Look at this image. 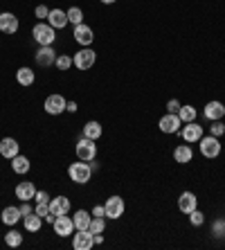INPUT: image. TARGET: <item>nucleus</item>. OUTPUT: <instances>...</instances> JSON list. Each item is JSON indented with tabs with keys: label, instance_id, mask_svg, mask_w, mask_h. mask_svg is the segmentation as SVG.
<instances>
[{
	"label": "nucleus",
	"instance_id": "4c0bfd02",
	"mask_svg": "<svg viewBox=\"0 0 225 250\" xmlns=\"http://www.w3.org/2000/svg\"><path fill=\"white\" fill-rule=\"evenodd\" d=\"M18 208H20V214H23V216H27V214H32V212H34V208L29 205V201H20V205H18Z\"/></svg>",
	"mask_w": 225,
	"mask_h": 250
},
{
	"label": "nucleus",
	"instance_id": "c03bdc74",
	"mask_svg": "<svg viewBox=\"0 0 225 250\" xmlns=\"http://www.w3.org/2000/svg\"><path fill=\"white\" fill-rule=\"evenodd\" d=\"M95 244H104V237H102V232H99V234H95Z\"/></svg>",
	"mask_w": 225,
	"mask_h": 250
},
{
	"label": "nucleus",
	"instance_id": "f03ea898",
	"mask_svg": "<svg viewBox=\"0 0 225 250\" xmlns=\"http://www.w3.org/2000/svg\"><path fill=\"white\" fill-rule=\"evenodd\" d=\"M32 36H34V41L39 43V45H52L54 39H57V29L52 27L50 23H36L34 27H32Z\"/></svg>",
	"mask_w": 225,
	"mask_h": 250
},
{
	"label": "nucleus",
	"instance_id": "ea45409f",
	"mask_svg": "<svg viewBox=\"0 0 225 250\" xmlns=\"http://www.w3.org/2000/svg\"><path fill=\"white\" fill-rule=\"evenodd\" d=\"M34 212H36V214H39V216H43V219H45V216H47V212H50V208H47V205H43V203H36Z\"/></svg>",
	"mask_w": 225,
	"mask_h": 250
},
{
	"label": "nucleus",
	"instance_id": "f3484780",
	"mask_svg": "<svg viewBox=\"0 0 225 250\" xmlns=\"http://www.w3.org/2000/svg\"><path fill=\"white\" fill-rule=\"evenodd\" d=\"M203 115L207 117L209 122H214V120H223V115H225V106H223V102H207L205 104V108H203Z\"/></svg>",
	"mask_w": 225,
	"mask_h": 250
},
{
	"label": "nucleus",
	"instance_id": "bb28decb",
	"mask_svg": "<svg viewBox=\"0 0 225 250\" xmlns=\"http://www.w3.org/2000/svg\"><path fill=\"white\" fill-rule=\"evenodd\" d=\"M16 82L20 83V86H32V83L36 82V75L32 68H18L16 70Z\"/></svg>",
	"mask_w": 225,
	"mask_h": 250
},
{
	"label": "nucleus",
	"instance_id": "7c9ffc66",
	"mask_svg": "<svg viewBox=\"0 0 225 250\" xmlns=\"http://www.w3.org/2000/svg\"><path fill=\"white\" fill-rule=\"evenodd\" d=\"M54 65H57L61 72H68V70L72 68V57H68V54H57V61H54Z\"/></svg>",
	"mask_w": 225,
	"mask_h": 250
},
{
	"label": "nucleus",
	"instance_id": "58836bf2",
	"mask_svg": "<svg viewBox=\"0 0 225 250\" xmlns=\"http://www.w3.org/2000/svg\"><path fill=\"white\" fill-rule=\"evenodd\" d=\"M180 102L178 99H169V104H167V113H178V108H180Z\"/></svg>",
	"mask_w": 225,
	"mask_h": 250
},
{
	"label": "nucleus",
	"instance_id": "aec40b11",
	"mask_svg": "<svg viewBox=\"0 0 225 250\" xmlns=\"http://www.w3.org/2000/svg\"><path fill=\"white\" fill-rule=\"evenodd\" d=\"M34 194H36V187L32 181H23L16 185V198L18 201H34Z\"/></svg>",
	"mask_w": 225,
	"mask_h": 250
},
{
	"label": "nucleus",
	"instance_id": "79ce46f5",
	"mask_svg": "<svg viewBox=\"0 0 225 250\" xmlns=\"http://www.w3.org/2000/svg\"><path fill=\"white\" fill-rule=\"evenodd\" d=\"M77 108H79V106H77V102H68V106H65V111H68V113H77Z\"/></svg>",
	"mask_w": 225,
	"mask_h": 250
},
{
	"label": "nucleus",
	"instance_id": "c9c22d12",
	"mask_svg": "<svg viewBox=\"0 0 225 250\" xmlns=\"http://www.w3.org/2000/svg\"><path fill=\"white\" fill-rule=\"evenodd\" d=\"M50 198H52V196H50L47 192H43V189L34 194V201H36V203H43V205H50Z\"/></svg>",
	"mask_w": 225,
	"mask_h": 250
},
{
	"label": "nucleus",
	"instance_id": "f8f14e48",
	"mask_svg": "<svg viewBox=\"0 0 225 250\" xmlns=\"http://www.w3.org/2000/svg\"><path fill=\"white\" fill-rule=\"evenodd\" d=\"M54 228V234H59V237H70V234L75 232V221H72V216H57V221L52 223Z\"/></svg>",
	"mask_w": 225,
	"mask_h": 250
},
{
	"label": "nucleus",
	"instance_id": "72a5a7b5",
	"mask_svg": "<svg viewBox=\"0 0 225 250\" xmlns=\"http://www.w3.org/2000/svg\"><path fill=\"white\" fill-rule=\"evenodd\" d=\"M212 234H214L216 239L225 237V219H219V221L212 223Z\"/></svg>",
	"mask_w": 225,
	"mask_h": 250
},
{
	"label": "nucleus",
	"instance_id": "b1692460",
	"mask_svg": "<svg viewBox=\"0 0 225 250\" xmlns=\"http://www.w3.org/2000/svg\"><path fill=\"white\" fill-rule=\"evenodd\" d=\"M102 131H104V128H102V124L99 122H86L83 124V131H81V135H83V138H88V140H95V142H97L99 138H102Z\"/></svg>",
	"mask_w": 225,
	"mask_h": 250
},
{
	"label": "nucleus",
	"instance_id": "5701e85b",
	"mask_svg": "<svg viewBox=\"0 0 225 250\" xmlns=\"http://www.w3.org/2000/svg\"><path fill=\"white\" fill-rule=\"evenodd\" d=\"M72 221H75V230H88V226L93 221V214L86 212V209H77L75 216H72Z\"/></svg>",
	"mask_w": 225,
	"mask_h": 250
},
{
	"label": "nucleus",
	"instance_id": "e433bc0d",
	"mask_svg": "<svg viewBox=\"0 0 225 250\" xmlns=\"http://www.w3.org/2000/svg\"><path fill=\"white\" fill-rule=\"evenodd\" d=\"M34 14H36V18H41V21H47V16H50V9H47L45 5H39L34 9Z\"/></svg>",
	"mask_w": 225,
	"mask_h": 250
},
{
	"label": "nucleus",
	"instance_id": "a211bd4d",
	"mask_svg": "<svg viewBox=\"0 0 225 250\" xmlns=\"http://www.w3.org/2000/svg\"><path fill=\"white\" fill-rule=\"evenodd\" d=\"M50 212L54 216H61V214H68L70 212V198L68 196H57V198H50Z\"/></svg>",
	"mask_w": 225,
	"mask_h": 250
},
{
	"label": "nucleus",
	"instance_id": "6ab92c4d",
	"mask_svg": "<svg viewBox=\"0 0 225 250\" xmlns=\"http://www.w3.org/2000/svg\"><path fill=\"white\" fill-rule=\"evenodd\" d=\"M0 219H2V223H5V226H16V223L23 219V214H20V208H18V205H7V208L2 209Z\"/></svg>",
	"mask_w": 225,
	"mask_h": 250
},
{
	"label": "nucleus",
	"instance_id": "f257e3e1",
	"mask_svg": "<svg viewBox=\"0 0 225 250\" xmlns=\"http://www.w3.org/2000/svg\"><path fill=\"white\" fill-rule=\"evenodd\" d=\"M68 176H70V181L77 183V185H86L90 178H93V165L90 163H72L68 167Z\"/></svg>",
	"mask_w": 225,
	"mask_h": 250
},
{
	"label": "nucleus",
	"instance_id": "423d86ee",
	"mask_svg": "<svg viewBox=\"0 0 225 250\" xmlns=\"http://www.w3.org/2000/svg\"><path fill=\"white\" fill-rule=\"evenodd\" d=\"M65 106H68V102H65L63 95H47L45 102H43V108H45L47 115H61V113H65Z\"/></svg>",
	"mask_w": 225,
	"mask_h": 250
},
{
	"label": "nucleus",
	"instance_id": "9b49d317",
	"mask_svg": "<svg viewBox=\"0 0 225 250\" xmlns=\"http://www.w3.org/2000/svg\"><path fill=\"white\" fill-rule=\"evenodd\" d=\"M178 133H180V138L185 140L187 145H194V142H201V138H203V126H201L198 122H187L185 128H180Z\"/></svg>",
	"mask_w": 225,
	"mask_h": 250
},
{
	"label": "nucleus",
	"instance_id": "dca6fc26",
	"mask_svg": "<svg viewBox=\"0 0 225 250\" xmlns=\"http://www.w3.org/2000/svg\"><path fill=\"white\" fill-rule=\"evenodd\" d=\"M196 208H198V198L194 192H183L178 196V209L183 214H189V212H194Z\"/></svg>",
	"mask_w": 225,
	"mask_h": 250
},
{
	"label": "nucleus",
	"instance_id": "6e6552de",
	"mask_svg": "<svg viewBox=\"0 0 225 250\" xmlns=\"http://www.w3.org/2000/svg\"><path fill=\"white\" fill-rule=\"evenodd\" d=\"M104 209H106V219H113V221H117V219L124 214L126 205H124L122 196H110V198H106Z\"/></svg>",
	"mask_w": 225,
	"mask_h": 250
},
{
	"label": "nucleus",
	"instance_id": "473e14b6",
	"mask_svg": "<svg viewBox=\"0 0 225 250\" xmlns=\"http://www.w3.org/2000/svg\"><path fill=\"white\" fill-rule=\"evenodd\" d=\"M189 223L194 228H198V226H203V223H205V214H203L201 209H194V212H189Z\"/></svg>",
	"mask_w": 225,
	"mask_h": 250
},
{
	"label": "nucleus",
	"instance_id": "cd10ccee",
	"mask_svg": "<svg viewBox=\"0 0 225 250\" xmlns=\"http://www.w3.org/2000/svg\"><path fill=\"white\" fill-rule=\"evenodd\" d=\"M196 115H198V111L194 108L191 104H183L178 108V117H180V122L183 124H187V122H196Z\"/></svg>",
	"mask_w": 225,
	"mask_h": 250
},
{
	"label": "nucleus",
	"instance_id": "1a4fd4ad",
	"mask_svg": "<svg viewBox=\"0 0 225 250\" xmlns=\"http://www.w3.org/2000/svg\"><path fill=\"white\" fill-rule=\"evenodd\" d=\"M72 36H75V41L79 43V45H83V47H90V45H93V41H95L93 27H90V25H86V23L75 25V32H72Z\"/></svg>",
	"mask_w": 225,
	"mask_h": 250
},
{
	"label": "nucleus",
	"instance_id": "9d476101",
	"mask_svg": "<svg viewBox=\"0 0 225 250\" xmlns=\"http://www.w3.org/2000/svg\"><path fill=\"white\" fill-rule=\"evenodd\" d=\"M180 126H183V122H180L178 113H167L164 117H160V122H158V128H160L162 133H178Z\"/></svg>",
	"mask_w": 225,
	"mask_h": 250
},
{
	"label": "nucleus",
	"instance_id": "20e7f679",
	"mask_svg": "<svg viewBox=\"0 0 225 250\" xmlns=\"http://www.w3.org/2000/svg\"><path fill=\"white\" fill-rule=\"evenodd\" d=\"M95 61H97V54H95V50H90V47H83V50H79V52L72 57V65H75L77 70H81V72H86V70L93 68Z\"/></svg>",
	"mask_w": 225,
	"mask_h": 250
},
{
	"label": "nucleus",
	"instance_id": "39448f33",
	"mask_svg": "<svg viewBox=\"0 0 225 250\" xmlns=\"http://www.w3.org/2000/svg\"><path fill=\"white\" fill-rule=\"evenodd\" d=\"M201 156L209 158V160L221 156V140L216 135H207V138L203 135L201 138Z\"/></svg>",
	"mask_w": 225,
	"mask_h": 250
},
{
	"label": "nucleus",
	"instance_id": "4468645a",
	"mask_svg": "<svg viewBox=\"0 0 225 250\" xmlns=\"http://www.w3.org/2000/svg\"><path fill=\"white\" fill-rule=\"evenodd\" d=\"M0 32L2 34H16L18 32V18L12 12H0Z\"/></svg>",
	"mask_w": 225,
	"mask_h": 250
},
{
	"label": "nucleus",
	"instance_id": "393cba45",
	"mask_svg": "<svg viewBox=\"0 0 225 250\" xmlns=\"http://www.w3.org/2000/svg\"><path fill=\"white\" fill-rule=\"evenodd\" d=\"M41 226H43V216H39L36 212H32V214L23 216V228L27 230V232H39Z\"/></svg>",
	"mask_w": 225,
	"mask_h": 250
},
{
	"label": "nucleus",
	"instance_id": "0eeeda50",
	"mask_svg": "<svg viewBox=\"0 0 225 250\" xmlns=\"http://www.w3.org/2000/svg\"><path fill=\"white\" fill-rule=\"evenodd\" d=\"M95 234L90 230H77L72 232V248L75 250H93Z\"/></svg>",
	"mask_w": 225,
	"mask_h": 250
},
{
	"label": "nucleus",
	"instance_id": "2eb2a0df",
	"mask_svg": "<svg viewBox=\"0 0 225 250\" xmlns=\"http://www.w3.org/2000/svg\"><path fill=\"white\" fill-rule=\"evenodd\" d=\"M20 153V145H18L14 138H2L0 140V156L7 158V160H12Z\"/></svg>",
	"mask_w": 225,
	"mask_h": 250
},
{
	"label": "nucleus",
	"instance_id": "a878e982",
	"mask_svg": "<svg viewBox=\"0 0 225 250\" xmlns=\"http://www.w3.org/2000/svg\"><path fill=\"white\" fill-rule=\"evenodd\" d=\"M29 158L27 156H20L18 153L16 158H12V169H14V174H18V176H23V174H27L29 171Z\"/></svg>",
	"mask_w": 225,
	"mask_h": 250
},
{
	"label": "nucleus",
	"instance_id": "c756f323",
	"mask_svg": "<svg viewBox=\"0 0 225 250\" xmlns=\"http://www.w3.org/2000/svg\"><path fill=\"white\" fill-rule=\"evenodd\" d=\"M88 230H90L93 234L104 232V230H106V216H93V221H90Z\"/></svg>",
	"mask_w": 225,
	"mask_h": 250
},
{
	"label": "nucleus",
	"instance_id": "412c9836",
	"mask_svg": "<svg viewBox=\"0 0 225 250\" xmlns=\"http://www.w3.org/2000/svg\"><path fill=\"white\" fill-rule=\"evenodd\" d=\"M47 23L52 25L54 29H63L68 25V12H63V9H50Z\"/></svg>",
	"mask_w": 225,
	"mask_h": 250
},
{
	"label": "nucleus",
	"instance_id": "ddd939ff",
	"mask_svg": "<svg viewBox=\"0 0 225 250\" xmlns=\"http://www.w3.org/2000/svg\"><path fill=\"white\" fill-rule=\"evenodd\" d=\"M36 63L41 65V68H47V65H54V61H57V52H54L52 45H39V52H36Z\"/></svg>",
	"mask_w": 225,
	"mask_h": 250
},
{
	"label": "nucleus",
	"instance_id": "37998d69",
	"mask_svg": "<svg viewBox=\"0 0 225 250\" xmlns=\"http://www.w3.org/2000/svg\"><path fill=\"white\" fill-rule=\"evenodd\" d=\"M45 221H47V223H54V221H57V216H54V214H52V212H47V216H45Z\"/></svg>",
	"mask_w": 225,
	"mask_h": 250
},
{
	"label": "nucleus",
	"instance_id": "7ed1b4c3",
	"mask_svg": "<svg viewBox=\"0 0 225 250\" xmlns=\"http://www.w3.org/2000/svg\"><path fill=\"white\" fill-rule=\"evenodd\" d=\"M77 158L83 160V163H95V158H97V145H95V140H88L81 135V140H77Z\"/></svg>",
	"mask_w": 225,
	"mask_h": 250
},
{
	"label": "nucleus",
	"instance_id": "2f4dec72",
	"mask_svg": "<svg viewBox=\"0 0 225 250\" xmlns=\"http://www.w3.org/2000/svg\"><path fill=\"white\" fill-rule=\"evenodd\" d=\"M68 23H72V25L83 23V12H81L79 7H70L68 9Z\"/></svg>",
	"mask_w": 225,
	"mask_h": 250
},
{
	"label": "nucleus",
	"instance_id": "a19ab883",
	"mask_svg": "<svg viewBox=\"0 0 225 250\" xmlns=\"http://www.w3.org/2000/svg\"><path fill=\"white\" fill-rule=\"evenodd\" d=\"M93 216H106V209H104V205H95L93 208V212H90Z\"/></svg>",
	"mask_w": 225,
	"mask_h": 250
},
{
	"label": "nucleus",
	"instance_id": "c85d7f7f",
	"mask_svg": "<svg viewBox=\"0 0 225 250\" xmlns=\"http://www.w3.org/2000/svg\"><path fill=\"white\" fill-rule=\"evenodd\" d=\"M5 244L9 248H18V246H23V232H18V230H9L5 234Z\"/></svg>",
	"mask_w": 225,
	"mask_h": 250
},
{
	"label": "nucleus",
	"instance_id": "4be33fe9",
	"mask_svg": "<svg viewBox=\"0 0 225 250\" xmlns=\"http://www.w3.org/2000/svg\"><path fill=\"white\" fill-rule=\"evenodd\" d=\"M191 158H194V151H191L189 145H178L173 149V160H176V163L187 165V163H191Z\"/></svg>",
	"mask_w": 225,
	"mask_h": 250
},
{
	"label": "nucleus",
	"instance_id": "f704fd0d",
	"mask_svg": "<svg viewBox=\"0 0 225 250\" xmlns=\"http://www.w3.org/2000/svg\"><path fill=\"white\" fill-rule=\"evenodd\" d=\"M223 133H225V124H223V120H214L212 126H209V135H216V138H221Z\"/></svg>",
	"mask_w": 225,
	"mask_h": 250
},
{
	"label": "nucleus",
	"instance_id": "a18cd8bd",
	"mask_svg": "<svg viewBox=\"0 0 225 250\" xmlns=\"http://www.w3.org/2000/svg\"><path fill=\"white\" fill-rule=\"evenodd\" d=\"M99 2H104V5H113V2H117V0H99Z\"/></svg>",
	"mask_w": 225,
	"mask_h": 250
}]
</instances>
